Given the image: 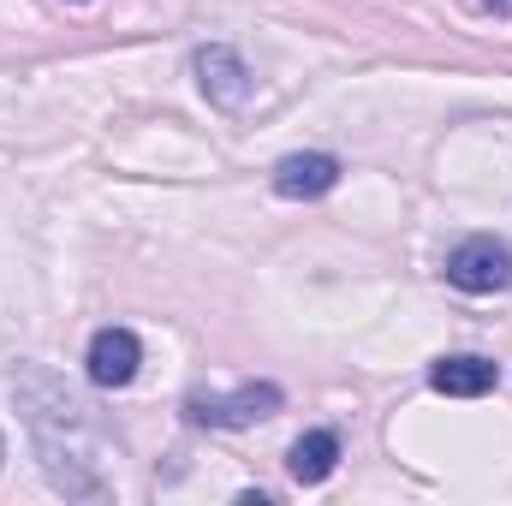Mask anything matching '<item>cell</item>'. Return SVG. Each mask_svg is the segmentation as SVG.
Wrapping results in <instances>:
<instances>
[{"label":"cell","instance_id":"obj_6","mask_svg":"<svg viewBox=\"0 0 512 506\" xmlns=\"http://www.w3.org/2000/svg\"><path fill=\"white\" fill-rule=\"evenodd\" d=\"M501 370L477 352H453V358H435L429 364V387L447 393V399H477V393H495Z\"/></svg>","mask_w":512,"mask_h":506},{"label":"cell","instance_id":"obj_4","mask_svg":"<svg viewBox=\"0 0 512 506\" xmlns=\"http://www.w3.org/2000/svg\"><path fill=\"white\" fill-rule=\"evenodd\" d=\"M90 381L96 387H131L137 381V364H143V346H137V334L131 328H102L96 340H90Z\"/></svg>","mask_w":512,"mask_h":506},{"label":"cell","instance_id":"obj_8","mask_svg":"<svg viewBox=\"0 0 512 506\" xmlns=\"http://www.w3.org/2000/svg\"><path fill=\"white\" fill-rule=\"evenodd\" d=\"M483 6H489V12H512V0H483Z\"/></svg>","mask_w":512,"mask_h":506},{"label":"cell","instance_id":"obj_9","mask_svg":"<svg viewBox=\"0 0 512 506\" xmlns=\"http://www.w3.org/2000/svg\"><path fill=\"white\" fill-rule=\"evenodd\" d=\"M72 6H84V0H72Z\"/></svg>","mask_w":512,"mask_h":506},{"label":"cell","instance_id":"obj_7","mask_svg":"<svg viewBox=\"0 0 512 506\" xmlns=\"http://www.w3.org/2000/svg\"><path fill=\"white\" fill-rule=\"evenodd\" d=\"M334 465H340V435H334V429H310V435H298V441H292V453H286V471H292V483H298V489L328 483V477H334Z\"/></svg>","mask_w":512,"mask_h":506},{"label":"cell","instance_id":"obj_2","mask_svg":"<svg viewBox=\"0 0 512 506\" xmlns=\"http://www.w3.org/2000/svg\"><path fill=\"white\" fill-rule=\"evenodd\" d=\"M185 411H191V423H203V429H245V423H262V417L280 411V387H274V381H245V387L227 393V399H203V393H197Z\"/></svg>","mask_w":512,"mask_h":506},{"label":"cell","instance_id":"obj_3","mask_svg":"<svg viewBox=\"0 0 512 506\" xmlns=\"http://www.w3.org/2000/svg\"><path fill=\"white\" fill-rule=\"evenodd\" d=\"M191 72H197V90L215 102V108H245L256 90L251 66L227 48V42H209V48H197L191 54Z\"/></svg>","mask_w":512,"mask_h":506},{"label":"cell","instance_id":"obj_5","mask_svg":"<svg viewBox=\"0 0 512 506\" xmlns=\"http://www.w3.org/2000/svg\"><path fill=\"white\" fill-rule=\"evenodd\" d=\"M340 185V161L322 155V149H304V155H286L274 167V191L292 197V203H310V197H328Z\"/></svg>","mask_w":512,"mask_h":506},{"label":"cell","instance_id":"obj_1","mask_svg":"<svg viewBox=\"0 0 512 506\" xmlns=\"http://www.w3.org/2000/svg\"><path fill=\"white\" fill-rule=\"evenodd\" d=\"M447 280L459 292H501V286H512V245L495 239V233L465 239L459 251L447 256Z\"/></svg>","mask_w":512,"mask_h":506}]
</instances>
